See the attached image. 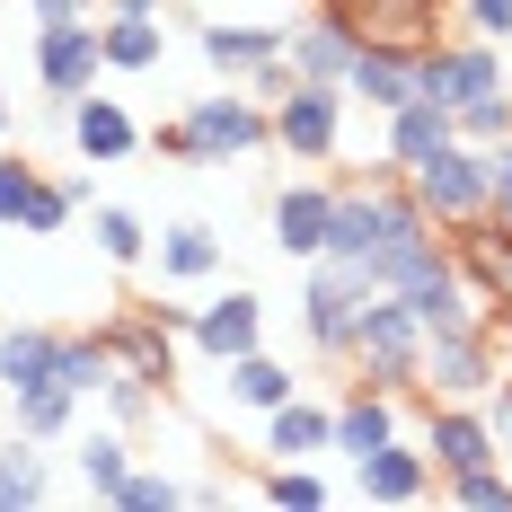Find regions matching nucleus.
Wrapping results in <instances>:
<instances>
[{
    "label": "nucleus",
    "mask_w": 512,
    "mask_h": 512,
    "mask_svg": "<svg viewBox=\"0 0 512 512\" xmlns=\"http://www.w3.org/2000/svg\"><path fill=\"white\" fill-rule=\"evenodd\" d=\"M106 9H142V18H159V9H168V0H106Z\"/></svg>",
    "instance_id": "39"
},
{
    "label": "nucleus",
    "mask_w": 512,
    "mask_h": 512,
    "mask_svg": "<svg viewBox=\"0 0 512 512\" xmlns=\"http://www.w3.org/2000/svg\"><path fill=\"white\" fill-rule=\"evenodd\" d=\"M36 80L45 98H89L106 80V45L89 18H62V27H36Z\"/></svg>",
    "instance_id": "9"
},
{
    "label": "nucleus",
    "mask_w": 512,
    "mask_h": 512,
    "mask_svg": "<svg viewBox=\"0 0 512 512\" xmlns=\"http://www.w3.org/2000/svg\"><path fill=\"white\" fill-rule=\"evenodd\" d=\"M265 451H274V460H318V451H336V407H309L301 389H292L283 407L265 415Z\"/></svg>",
    "instance_id": "20"
},
{
    "label": "nucleus",
    "mask_w": 512,
    "mask_h": 512,
    "mask_svg": "<svg viewBox=\"0 0 512 512\" xmlns=\"http://www.w3.org/2000/svg\"><path fill=\"white\" fill-rule=\"evenodd\" d=\"M283 45H292V27H230V18L195 27V53H204L221 80H256L265 62H283Z\"/></svg>",
    "instance_id": "16"
},
{
    "label": "nucleus",
    "mask_w": 512,
    "mask_h": 512,
    "mask_svg": "<svg viewBox=\"0 0 512 512\" xmlns=\"http://www.w3.org/2000/svg\"><path fill=\"white\" fill-rule=\"evenodd\" d=\"M398 398H407V389H380V380H354V398L336 407V451H345V460H362V451L398 442Z\"/></svg>",
    "instance_id": "19"
},
{
    "label": "nucleus",
    "mask_w": 512,
    "mask_h": 512,
    "mask_svg": "<svg viewBox=\"0 0 512 512\" xmlns=\"http://www.w3.org/2000/svg\"><path fill=\"white\" fill-rule=\"evenodd\" d=\"M362 301H371V283H362L345 256H309V274H301V336L318 345V354H354Z\"/></svg>",
    "instance_id": "5"
},
{
    "label": "nucleus",
    "mask_w": 512,
    "mask_h": 512,
    "mask_svg": "<svg viewBox=\"0 0 512 512\" xmlns=\"http://www.w3.org/2000/svg\"><path fill=\"white\" fill-rule=\"evenodd\" d=\"M221 371H230V398H239V407H256V415H274L292 389H301V371H292V362H274L265 345H256V354H239V362H221Z\"/></svg>",
    "instance_id": "24"
},
{
    "label": "nucleus",
    "mask_w": 512,
    "mask_h": 512,
    "mask_svg": "<svg viewBox=\"0 0 512 512\" xmlns=\"http://www.w3.org/2000/svg\"><path fill=\"white\" fill-rule=\"evenodd\" d=\"M354 495L362 504H424V495H433V451H415L407 433L380 442V451H362L354 460Z\"/></svg>",
    "instance_id": "12"
},
{
    "label": "nucleus",
    "mask_w": 512,
    "mask_h": 512,
    "mask_svg": "<svg viewBox=\"0 0 512 512\" xmlns=\"http://www.w3.org/2000/svg\"><path fill=\"white\" fill-rule=\"evenodd\" d=\"M451 486V504H468V512H512V477L495 460L486 468H460V477H442Z\"/></svg>",
    "instance_id": "30"
},
{
    "label": "nucleus",
    "mask_w": 512,
    "mask_h": 512,
    "mask_svg": "<svg viewBox=\"0 0 512 512\" xmlns=\"http://www.w3.org/2000/svg\"><path fill=\"white\" fill-rule=\"evenodd\" d=\"M71 142H80V159H89V168H124V159L142 151L151 133H142V124H133L115 98H98V89H89V98L71 106Z\"/></svg>",
    "instance_id": "17"
},
{
    "label": "nucleus",
    "mask_w": 512,
    "mask_h": 512,
    "mask_svg": "<svg viewBox=\"0 0 512 512\" xmlns=\"http://www.w3.org/2000/svg\"><path fill=\"white\" fill-rule=\"evenodd\" d=\"M159 274L168 283H212L221 274V230L212 221H168L159 230Z\"/></svg>",
    "instance_id": "22"
},
{
    "label": "nucleus",
    "mask_w": 512,
    "mask_h": 512,
    "mask_svg": "<svg viewBox=\"0 0 512 512\" xmlns=\"http://www.w3.org/2000/svg\"><path fill=\"white\" fill-rule=\"evenodd\" d=\"M468 9V36H486V45H512V0H460Z\"/></svg>",
    "instance_id": "36"
},
{
    "label": "nucleus",
    "mask_w": 512,
    "mask_h": 512,
    "mask_svg": "<svg viewBox=\"0 0 512 512\" xmlns=\"http://www.w3.org/2000/svg\"><path fill=\"white\" fill-rule=\"evenodd\" d=\"M115 504L124 512H168V504H186V486H177L168 468H133V477L115 486Z\"/></svg>",
    "instance_id": "31"
},
{
    "label": "nucleus",
    "mask_w": 512,
    "mask_h": 512,
    "mask_svg": "<svg viewBox=\"0 0 512 512\" xmlns=\"http://www.w3.org/2000/svg\"><path fill=\"white\" fill-rule=\"evenodd\" d=\"M504 133H512V98H504V89H495V98H477V106H460V142L486 151V142H504Z\"/></svg>",
    "instance_id": "34"
},
{
    "label": "nucleus",
    "mask_w": 512,
    "mask_h": 512,
    "mask_svg": "<svg viewBox=\"0 0 512 512\" xmlns=\"http://www.w3.org/2000/svg\"><path fill=\"white\" fill-rule=\"evenodd\" d=\"M98 45H106V71H159L168 62V27L142 18V9H106Z\"/></svg>",
    "instance_id": "21"
},
{
    "label": "nucleus",
    "mask_w": 512,
    "mask_h": 512,
    "mask_svg": "<svg viewBox=\"0 0 512 512\" xmlns=\"http://www.w3.org/2000/svg\"><path fill=\"white\" fill-rule=\"evenodd\" d=\"M504 89V53L486 45V36H460V45H415V98H442L451 115L460 106H477V98H495Z\"/></svg>",
    "instance_id": "6"
},
{
    "label": "nucleus",
    "mask_w": 512,
    "mask_h": 512,
    "mask_svg": "<svg viewBox=\"0 0 512 512\" xmlns=\"http://www.w3.org/2000/svg\"><path fill=\"white\" fill-rule=\"evenodd\" d=\"M9 407H18V433L62 442V433H71V415H80V389H27V398H9Z\"/></svg>",
    "instance_id": "27"
},
{
    "label": "nucleus",
    "mask_w": 512,
    "mask_h": 512,
    "mask_svg": "<svg viewBox=\"0 0 512 512\" xmlns=\"http://www.w3.org/2000/svg\"><path fill=\"white\" fill-rule=\"evenodd\" d=\"M327 230H336V186L301 177V186H283V195H274V248L292 256V265L327 256Z\"/></svg>",
    "instance_id": "14"
},
{
    "label": "nucleus",
    "mask_w": 512,
    "mask_h": 512,
    "mask_svg": "<svg viewBox=\"0 0 512 512\" xmlns=\"http://www.w3.org/2000/svg\"><path fill=\"white\" fill-rule=\"evenodd\" d=\"M151 142H159L168 159H195V168H230V159H248V151H265V142H274V106L248 98V89L230 80V89L195 98L177 124H159Z\"/></svg>",
    "instance_id": "1"
},
{
    "label": "nucleus",
    "mask_w": 512,
    "mask_h": 512,
    "mask_svg": "<svg viewBox=\"0 0 512 512\" xmlns=\"http://www.w3.org/2000/svg\"><path fill=\"white\" fill-rule=\"evenodd\" d=\"M327 495H336V486H327L309 460H283L274 477H265V504H283V512H309V504H327Z\"/></svg>",
    "instance_id": "29"
},
{
    "label": "nucleus",
    "mask_w": 512,
    "mask_h": 512,
    "mask_svg": "<svg viewBox=\"0 0 512 512\" xmlns=\"http://www.w3.org/2000/svg\"><path fill=\"white\" fill-rule=\"evenodd\" d=\"M407 195L433 212V230H468L486 212V151L477 142H442L433 159L407 168Z\"/></svg>",
    "instance_id": "4"
},
{
    "label": "nucleus",
    "mask_w": 512,
    "mask_h": 512,
    "mask_svg": "<svg viewBox=\"0 0 512 512\" xmlns=\"http://www.w3.org/2000/svg\"><path fill=\"white\" fill-rule=\"evenodd\" d=\"M354 362H362V380H380V389H415V371H424V327H415L407 292H371V301H362Z\"/></svg>",
    "instance_id": "2"
},
{
    "label": "nucleus",
    "mask_w": 512,
    "mask_h": 512,
    "mask_svg": "<svg viewBox=\"0 0 512 512\" xmlns=\"http://www.w3.org/2000/svg\"><path fill=\"white\" fill-rule=\"evenodd\" d=\"M71 460H80V486H89V495H106V504H115V486H124V477H133V442H124V433H115V424H106V433H89V442H80V451H71Z\"/></svg>",
    "instance_id": "25"
},
{
    "label": "nucleus",
    "mask_w": 512,
    "mask_h": 512,
    "mask_svg": "<svg viewBox=\"0 0 512 512\" xmlns=\"http://www.w3.org/2000/svg\"><path fill=\"white\" fill-rule=\"evenodd\" d=\"M442 142H460V115H451L442 98H407V106H389V133H380V159L415 168V159H433Z\"/></svg>",
    "instance_id": "18"
},
{
    "label": "nucleus",
    "mask_w": 512,
    "mask_h": 512,
    "mask_svg": "<svg viewBox=\"0 0 512 512\" xmlns=\"http://www.w3.org/2000/svg\"><path fill=\"white\" fill-rule=\"evenodd\" d=\"M345 98H362L371 115L407 106L415 98V45H398V36H362V45H354V71H345Z\"/></svg>",
    "instance_id": "13"
},
{
    "label": "nucleus",
    "mask_w": 512,
    "mask_h": 512,
    "mask_svg": "<svg viewBox=\"0 0 512 512\" xmlns=\"http://www.w3.org/2000/svg\"><path fill=\"white\" fill-rule=\"evenodd\" d=\"M89 239H98L106 265H142V248H151V230H142L124 204H89Z\"/></svg>",
    "instance_id": "26"
},
{
    "label": "nucleus",
    "mask_w": 512,
    "mask_h": 512,
    "mask_svg": "<svg viewBox=\"0 0 512 512\" xmlns=\"http://www.w3.org/2000/svg\"><path fill=\"white\" fill-rule=\"evenodd\" d=\"M45 495H53L45 442H36V433H9V442H0V512H27V504H45Z\"/></svg>",
    "instance_id": "23"
},
{
    "label": "nucleus",
    "mask_w": 512,
    "mask_h": 512,
    "mask_svg": "<svg viewBox=\"0 0 512 512\" xmlns=\"http://www.w3.org/2000/svg\"><path fill=\"white\" fill-rule=\"evenodd\" d=\"M62 380H71L80 398H106V380H115V354H106V336H62Z\"/></svg>",
    "instance_id": "28"
},
{
    "label": "nucleus",
    "mask_w": 512,
    "mask_h": 512,
    "mask_svg": "<svg viewBox=\"0 0 512 512\" xmlns=\"http://www.w3.org/2000/svg\"><path fill=\"white\" fill-rule=\"evenodd\" d=\"M36 9V27H62V18H98L106 0H27Z\"/></svg>",
    "instance_id": "38"
},
{
    "label": "nucleus",
    "mask_w": 512,
    "mask_h": 512,
    "mask_svg": "<svg viewBox=\"0 0 512 512\" xmlns=\"http://www.w3.org/2000/svg\"><path fill=\"white\" fill-rule=\"evenodd\" d=\"M336 142H345V80H292L274 98V151L301 168H327Z\"/></svg>",
    "instance_id": "3"
},
{
    "label": "nucleus",
    "mask_w": 512,
    "mask_h": 512,
    "mask_svg": "<svg viewBox=\"0 0 512 512\" xmlns=\"http://www.w3.org/2000/svg\"><path fill=\"white\" fill-rule=\"evenodd\" d=\"M36 186H45V177H36L27 159L0 151V230H27V204H36Z\"/></svg>",
    "instance_id": "33"
},
{
    "label": "nucleus",
    "mask_w": 512,
    "mask_h": 512,
    "mask_svg": "<svg viewBox=\"0 0 512 512\" xmlns=\"http://www.w3.org/2000/svg\"><path fill=\"white\" fill-rule=\"evenodd\" d=\"M354 45H362V18L327 0V9H309L301 27H292V45H283V62H292L301 80H345V71H354Z\"/></svg>",
    "instance_id": "10"
},
{
    "label": "nucleus",
    "mask_w": 512,
    "mask_h": 512,
    "mask_svg": "<svg viewBox=\"0 0 512 512\" xmlns=\"http://www.w3.org/2000/svg\"><path fill=\"white\" fill-rule=\"evenodd\" d=\"M477 407H486V424H495V442L512 451V371L495 380V389H486V398H477Z\"/></svg>",
    "instance_id": "37"
},
{
    "label": "nucleus",
    "mask_w": 512,
    "mask_h": 512,
    "mask_svg": "<svg viewBox=\"0 0 512 512\" xmlns=\"http://www.w3.org/2000/svg\"><path fill=\"white\" fill-rule=\"evenodd\" d=\"M398 292H407V309H415V327H424V336H460V327H486V301L468 292L460 256L442 248V239H433V248L407 265V283H398Z\"/></svg>",
    "instance_id": "7"
},
{
    "label": "nucleus",
    "mask_w": 512,
    "mask_h": 512,
    "mask_svg": "<svg viewBox=\"0 0 512 512\" xmlns=\"http://www.w3.org/2000/svg\"><path fill=\"white\" fill-rule=\"evenodd\" d=\"M0 398H9V345H0Z\"/></svg>",
    "instance_id": "40"
},
{
    "label": "nucleus",
    "mask_w": 512,
    "mask_h": 512,
    "mask_svg": "<svg viewBox=\"0 0 512 512\" xmlns=\"http://www.w3.org/2000/svg\"><path fill=\"white\" fill-rule=\"evenodd\" d=\"M0 133H9V89H0Z\"/></svg>",
    "instance_id": "41"
},
{
    "label": "nucleus",
    "mask_w": 512,
    "mask_h": 512,
    "mask_svg": "<svg viewBox=\"0 0 512 512\" xmlns=\"http://www.w3.org/2000/svg\"><path fill=\"white\" fill-rule=\"evenodd\" d=\"M186 336H195V354L239 362V354H256V345H265V301L230 283L221 301H204V309H195V327H186Z\"/></svg>",
    "instance_id": "15"
},
{
    "label": "nucleus",
    "mask_w": 512,
    "mask_h": 512,
    "mask_svg": "<svg viewBox=\"0 0 512 512\" xmlns=\"http://www.w3.org/2000/svg\"><path fill=\"white\" fill-rule=\"evenodd\" d=\"M71 212H80V195H71V177H62V186H36V204H27V239H62V230H71Z\"/></svg>",
    "instance_id": "32"
},
{
    "label": "nucleus",
    "mask_w": 512,
    "mask_h": 512,
    "mask_svg": "<svg viewBox=\"0 0 512 512\" xmlns=\"http://www.w3.org/2000/svg\"><path fill=\"white\" fill-rule=\"evenodd\" d=\"M424 451H433V477H460V468L504 460L486 407H460V398H433V424H424Z\"/></svg>",
    "instance_id": "11"
},
{
    "label": "nucleus",
    "mask_w": 512,
    "mask_h": 512,
    "mask_svg": "<svg viewBox=\"0 0 512 512\" xmlns=\"http://www.w3.org/2000/svg\"><path fill=\"white\" fill-rule=\"evenodd\" d=\"M495 380H504V362H495V327L424 336V371H415V389H424V398H460V407H477Z\"/></svg>",
    "instance_id": "8"
},
{
    "label": "nucleus",
    "mask_w": 512,
    "mask_h": 512,
    "mask_svg": "<svg viewBox=\"0 0 512 512\" xmlns=\"http://www.w3.org/2000/svg\"><path fill=\"white\" fill-rule=\"evenodd\" d=\"M486 212L512 230V133H504V142H486Z\"/></svg>",
    "instance_id": "35"
}]
</instances>
